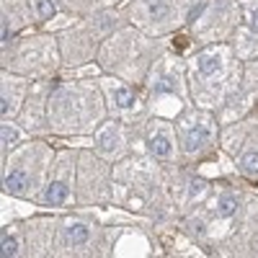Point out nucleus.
<instances>
[{
  "mask_svg": "<svg viewBox=\"0 0 258 258\" xmlns=\"http://www.w3.org/2000/svg\"><path fill=\"white\" fill-rule=\"evenodd\" d=\"M168 49V39L147 36L132 24H124L103 39L98 49V68L106 75L121 78L132 85H145L153 62Z\"/></svg>",
  "mask_w": 258,
  "mask_h": 258,
  "instance_id": "nucleus-4",
  "label": "nucleus"
},
{
  "mask_svg": "<svg viewBox=\"0 0 258 258\" xmlns=\"http://www.w3.org/2000/svg\"><path fill=\"white\" fill-rule=\"evenodd\" d=\"M176 137L181 145L183 163H199L217 153L220 147V121L209 109H199V106H186V109L173 119Z\"/></svg>",
  "mask_w": 258,
  "mask_h": 258,
  "instance_id": "nucleus-11",
  "label": "nucleus"
},
{
  "mask_svg": "<svg viewBox=\"0 0 258 258\" xmlns=\"http://www.w3.org/2000/svg\"><path fill=\"white\" fill-rule=\"evenodd\" d=\"M109 119L98 78H64L52 83L49 93V135L52 137H93Z\"/></svg>",
  "mask_w": 258,
  "mask_h": 258,
  "instance_id": "nucleus-2",
  "label": "nucleus"
},
{
  "mask_svg": "<svg viewBox=\"0 0 258 258\" xmlns=\"http://www.w3.org/2000/svg\"><path fill=\"white\" fill-rule=\"evenodd\" d=\"M227 44L232 47V54L238 57L243 64L258 59V31L248 29L245 24H240L238 29H235V34L230 36Z\"/></svg>",
  "mask_w": 258,
  "mask_h": 258,
  "instance_id": "nucleus-23",
  "label": "nucleus"
},
{
  "mask_svg": "<svg viewBox=\"0 0 258 258\" xmlns=\"http://www.w3.org/2000/svg\"><path fill=\"white\" fill-rule=\"evenodd\" d=\"M142 91H145V98H147V111L150 114L176 119L186 106H191L186 59H181L178 52H173L168 47L153 62Z\"/></svg>",
  "mask_w": 258,
  "mask_h": 258,
  "instance_id": "nucleus-7",
  "label": "nucleus"
},
{
  "mask_svg": "<svg viewBox=\"0 0 258 258\" xmlns=\"http://www.w3.org/2000/svg\"><path fill=\"white\" fill-rule=\"evenodd\" d=\"M29 137L31 135L16 119H3V124H0V158L8 155L11 150H16L21 142H26Z\"/></svg>",
  "mask_w": 258,
  "mask_h": 258,
  "instance_id": "nucleus-24",
  "label": "nucleus"
},
{
  "mask_svg": "<svg viewBox=\"0 0 258 258\" xmlns=\"http://www.w3.org/2000/svg\"><path fill=\"white\" fill-rule=\"evenodd\" d=\"M243 78H245V83L250 85V88L258 93V59L243 64Z\"/></svg>",
  "mask_w": 258,
  "mask_h": 258,
  "instance_id": "nucleus-29",
  "label": "nucleus"
},
{
  "mask_svg": "<svg viewBox=\"0 0 258 258\" xmlns=\"http://www.w3.org/2000/svg\"><path fill=\"white\" fill-rule=\"evenodd\" d=\"M243 24L240 18V6L238 0H199L188 18V36L194 41V47H209V44H220V41H230Z\"/></svg>",
  "mask_w": 258,
  "mask_h": 258,
  "instance_id": "nucleus-12",
  "label": "nucleus"
},
{
  "mask_svg": "<svg viewBox=\"0 0 258 258\" xmlns=\"http://www.w3.org/2000/svg\"><path fill=\"white\" fill-rule=\"evenodd\" d=\"M96 8H121L126 0H93Z\"/></svg>",
  "mask_w": 258,
  "mask_h": 258,
  "instance_id": "nucleus-30",
  "label": "nucleus"
},
{
  "mask_svg": "<svg viewBox=\"0 0 258 258\" xmlns=\"http://www.w3.org/2000/svg\"><path fill=\"white\" fill-rule=\"evenodd\" d=\"M59 6H62L64 13H70V16H75V18H83V16L98 11L93 0H59Z\"/></svg>",
  "mask_w": 258,
  "mask_h": 258,
  "instance_id": "nucleus-27",
  "label": "nucleus"
},
{
  "mask_svg": "<svg viewBox=\"0 0 258 258\" xmlns=\"http://www.w3.org/2000/svg\"><path fill=\"white\" fill-rule=\"evenodd\" d=\"M57 147L47 137H29L3 155V191L18 199L36 202L52 176Z\"/></svg>",
  "mask_w": 258,
  "mask_h": 258,
  "instance_id": "nucleus-5",
  "label": "nucleus"
},
{
  "mask_svg": "<svg viewBox=\"0 0 258 258\" xmlns=\"http://www.w3.org/2000/svg\"><path fill=\"white\" fill-rule=\"evenodd\" d=\"M52 255L54 258L111 255L109 227H106L88 207H75L73 212H62Z\"/></svg>",
  "mask_w": 258,
  "mask_h": 258,
  "instance_id": "nucleus-9",
  "label": "nucleus"
},
{
  "mask_svg": "<svg viewBox=\"0 0 258 258\" xmlns=\"http://www.w3.org/2000/svg\"><path fill=\"white\" fill-rule=\"evenodd\" d=\"M243 24L253 31H258V0H238Z\"/></svg>",
  "mask_w": 258,
  "mask_h": 258,
  "instance_id": "nucleus-28",
  "label": "nucleus"
},
{
  "mask_svg": "<svg viewBox=\"0 0 258 258\" xmlns=\"http://www.w3.org/2000/svg\"><path fill=\"white\" fill-rule=\"evenodd\" d=\"M250 255H258V232H255V238H253V245H250Z\"/></svg>",
  "mask_w": 258,
  "mask_h": 258,
  "instance_id": "nucleus-31",
  "label": "nucleus"
},
{
  "mask_svg": "<svg viewBox=\"0 0 258 258\" xmlns=\"http://www.w3.org/2000/svg\"><path fill=\"white\" fill-rule=\"evenodd\" d=\"M124 24H126V16L121 8H98L88 16L78 18L73 26L57 31L64 70L96 62L103 39L114 34L116 29H121Z\"/></svg>",
  "mask_w": 258,
  "mask_h": 258,
  "instance_id": "nucleus-6",
  "label": "nucleus"
},
{
  "mask_svg": "<svg viewBox=\"0 0 258 258\" xmlns=\"http://www.w3.org/2000/svg\"><path fill=\"white\" fill-rule=\"evenodd\" d=\"M75 197L78 207L114 204V163L101 158L93 147H80Z\"/></svg>",
  "mask_w": 258,
  "mask_h": 258,
  "instance_id": "nucleus-14",
  "label": "nucleus"
},
{
  "mask_svg": "<svg viewBox=\"0 0 258 258\" xmlns=\"http://www.w3.org/2000/svg\"><path fill=\"white\" fill-rule=\"evenodd\" d=\"M36 24L29 0H0V49H6L21 34Z\"/></svg>",
  "mask_w": 258,
  "mask_h": 258,
  "instance_id": "nucleus-21",
  "label": "nucleus"
},
{
  "mask_svg": "<svg viewBox=\"0 0 258 258\" xmlns=\"http://www.w3.org/2000/svg\"><path fill=\"white\" fill-rule=\"evenodd\" d=\"M98 85L103 91L109 116L121 119L129 126H137L150 116L142 85H132V83H126L121 78H114V75H106V73L98 75Z\"/></svg>",
  "mask_w": 258,
  "mask_h": 258,
  "instance_id": "nucleus-16",
  "label": "nucleus"
},
{
  "mask_svg": "<svg viewBox=\"0 0 258 258\" xmlns=\"http://www.w3.org/2000/svg\"><path fill=\"white\" fill-rule=\"evenodd\" d=\"M54 80H34L29 98L18 114V124L26 129L31 137H52L49 135V93Z\"/></svg>",
  "mask_w": 258,
  "mask_h": 258,
  "instance_id": "nucleus-18",
  "label": "nucleus"
},
{
  "mask_svg": "<svg viewBox=\"0 0 258 258\" xmlns=\"http://www.w3.org/2000/svg\"><path fill=\"white\" fill-rule=\"evenodd\" d=\"M0 52V68L31 80H54V75L64 68L59 39L52 31H26Z\"/></svg>",
  "mask_w": 258,
  "mask_h": 258,
  "instance_id": "nucleus-8",
  "label": "nucleus"
},
{
  "mask_svg": "<svg viewBox=\"0 0 258 258\" xmlns=\"http://www.w3.org/2000/svg\"><path fill=\"white\" fill-rule=\"evenodd\" d=\"M6 225H11L16 232V238L21 243V255H29V258L52 255L59 214L57 217L54 214H31L26 220H16V222H6Z\"/></svg>",
  "mask_w": 258,
  "mask_h": 258,
  "instance_id": "nucleus-17",
  "label": "nucleus"
},
{
  "mask_svg": "<svg viewBox=\"0 0 258 258\" xmlns=\"http://www.w3.org/2000/svg\"><path fill=\"white\" fill-rule=\"evenodd\" d=\"M186 78L191 103L217 111L225 96L243 80V62L232 54L227 41L194 49L186 59Z\"/></svg>",
  "mask_w": 258,
  "mask_h": 258,
  "instance_id": "nucleus-3",
  "label": "nucleus"
},
{
  "mask_svg": "<svg viewBox=\"0 0 258 258\" xmlns=\"http://www.w3.org/2000/svg\"><path fill=\"white\" fill-rule=\"evenodd\" d=\"M111 240V255H155L160 250L158 240L147 230V222H121V225H106Z\"/></svg>",
  "mask_w": 258,
  "mask_h": 258,
  "instance_id": "nucleus-19",
  "label": "nucleus"
},
{
  "mask_svg": "<svg viewBox=\"0 0 258 258\" xmlns=\"http://www.w3.org/2000/svg\"><path fill=\"white\" fill-rule=\"evenodd\" d=\"M0 253H3V258H18L21 255V243H18L11 225L0 227Z\"/></svg>",
  "mask_w": 258,
  "mask_h": 258,
  "instance_id": "nucleus-26",
  "label": "nucleus"
},
{
  "mask_svg": "<svg viewBox=\"0 0 258 258\" xmlns=\"http://www.w3.org/2000/svg\"><path fill=\"white\" fill-rule=\"evenodd\" d=\"M135 145H140L137 153H147L150 158H155L165 165L183 163L173 119L150 114L142 124L132 126V153H135Z\"/></svg>",
  "mask_w": 258,
  "mask_h": 258,
  "instance_id": "nucleus-15",
  "label": "nucleus"
},
{
  "mask_svg": "<svg viewBox=\"0 0 258 258\" xmlns=\"http://www.w3.org/2000/svg\"><path fill=\"white\" fill-rule=\"evenodd\" d=\"M199 0H126L121 6L126 24L147 36L170 39L188 26V18Z\"/></svg>",
  "mask_w": 258,
  "mask_h": 258,
  "instance_id": "nucleus-10",
  "label": "nucleus"
},
{
  "mask_svg": "<svg viewBox=\"0 0 258 258\" xmlns=\"http://www.w3.org/2000/svg\"><path fill=\"white\" fill-rule=\"evenodd\" d=\"M114 204L153 222L178 220L170 199L168 165L147 153H132L114 163Z\"/></svg>",
  "mask_w": 258,
  "mask_h": 258,
  "instance_id": "nucleus-1",
  "label": "nucleus"
},
{
  "mask_svg": "<svg viewBox=\"0 0 258 258\" xmlns=\"http://www.w3.org/2000/svg\"><path fill=\"white\" fill-rule=\"evenodd\" d=\"M34 80L24 78V75H16L11 70L0 73V116L3 119H18L21 109L29 98Z\"/></svg>",
  "mask_w": 258,
  "mask_h": 258,
  "instance_id": "nucleus-22",
  "label": "nucleus"
},
{
  "mask_svg": "<svg viewBox=\"0 0 258 258\" xmlns=\"http://www.w3.org/2000/svg\"><path fill=\"white\" fill-rule=\"evenodd\" d=\"M31 3V11H34V18L36 24L44 29L47 24H52V21H57L64 11L59 6V0H29Z\"/></svg>",
  "mask_w": 258,
  "mask_h": 258,
  "instance_id": "nucleus-25",
  "label": "nucleus"
},
{
  "mask_svg": "<svg viewBox=\"0 0 258 258\" xmlns=\"http://www.w3.org/2000/svg\"><path fill=\"white\" fill-rule=\"evenodd\" d=\"M93 150L109 163H119L132 155V126L109 116L93 132Z\"/></svg>",
  "mask_w": 258,
  "mask_h": 258,
  "instance_id": "nucleus-20",
  "label": "nucleus"
},
{
  "mask_svg": "<svg viewBox=\"0 0 258 258\" xmlns=\"http://www.w3.org/2000/svg\"><path fill=\"white\" fill-rule=\"evenodd\" d=\"M57 147V158L52 165V176L47 186L41 188L36 197L39 209H49V212H68L78 207L75 197V186H78V158H80V147H73L68 142H59Z\"/></svg>",
  "mask_w": 258,
  "mask_h": 258,
  "instance_id": "nucleus-13",
  "label": "nucleus"
},
{
  "mask_svg": "<svg viewBox=\"0 0 258 258\" xmlns=\"http://www.w3.org/2000/svg\"><path fill=\"white\" fill-rule=\"evenodd\" d=\"M255 111H258V103H255Z\"/></svg>",
  "mask_w": 258,
  "mask_h": 258,
  "instance_id": "nucleus-32",
  "label": "nucleus"
}]
</instances>
